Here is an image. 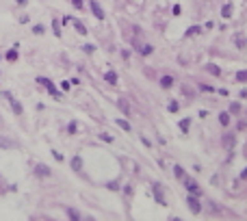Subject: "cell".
<instances>
[{
  "instance_id": "836d02e7",
  "label": "cell",
  "mask_w": 247,
  "mask_h": 221,
  "mask_svg": "<svg viewBox=\"0 0 247 221\" xmlns=\"http://www.w3.org/2000/svg\"><path fill=\"white\" fill-rule=\"evenodd\" d=\"M245 178H247V169L243 171V174H241V180H245Z\"/></svg>"
},
{
  "instance_id": "f1b7e54d",
  "label": "cell",
  "mask_w": 247,
  "mask_h": 221,
  "mask_svg": "<svg viewBox=\"0 0 247 221\" xmlns=\"http://www.w3.org/2000/svg\"><path fill=\"white\" fill-rule=\"evenodd\" d=\"M195 33H199V26H191V28L187 31V37H189V35H195Z\"/></svg>"
},
{
  "instance_id": "4dcf8cb0",
  "label": "cell",
  "mask_w": 247,
  "mask_h": 221,
  "mask_svg": "<svg viewBox=\"0 0 247 221\" xmlns=\"http://www.w3.org/2000/svg\"><path fill=\"white\" fill-rule=\"evenodd\" d=\"M72 4H74L76 9H83V7H85V4H83V0H72Z\"/></svg>"
},
{
  "instance_id": "52a82bcc",
  "label": "cell",
  "mask_w": 247,
  "mask_h": 221,
  "mask_svg": "<svg viewBox=\"0 0 247 221\" xmlns=\"http://www.w3.org/2000/svg\"><path fill=\"white\" fill-rule=\"evenodd\" d=\"M0 147H7V150H13V147H20L17 141H11L7 137H0Z\"/></svg>"
},
{
  "instance_id": "2e32d148",
  "label": "cell",
  "mask_w": 247,
  "mask_h": 221,
  "mask_svg": "<svg viewBox=\"0 0 247 221\" xmlns=\"http://www.w3.org/2000/svg\"><path fill=\"white\" fill-rule=\"evenodd\" d=\"M139 52H141L143 56H148V54H152V52H154V46L145 44V46H143V48H139Z\"/></svg>"
},
{
  "instance_id": "9a60e30c",
  "label": "cell",
  "mask_w": 247,
  "mask_h": 221,
  "mask_svg": "<svg viewBox=\"0 0 247 221\" xmlns=\"http://www.w3.org/2000/svg\"><path fill=\"white\" fill-rule=\"evenodd\" d=\"M221 15H223V17H230V15H232V4H230V2L221 7Z\"/></svg>"
},
{
  "instance_id": "7402d4cb",
  "label": "cell",
  "mask_w": 247,
  "mask_h": 221,
  "mask_svg": "<svg viewBox=\"0 0 247 221\" xmlns=\"http://www.w3.org/2000/svg\"><path fill=\"white\" fill-rule=\"evenodd\" d=\"M236 80H239V83H247V70H243V72L236 74Z\"/></svg>"
},
{
  "instance_id": "ffe728a7",
  "label": "cell",
  "mask_w": 247,
  "mask_h": 221,
  "mask_svg": "<svg viewBox=\"0 0 247 221\" xmlns=\"http://www.w3.org/2000/svg\"><path fill=\"white\" fill-rule=\"evenodd\" d=\"M50 91V93H52V95H54V98H56V100H61V93H59V91H56V87H54V83H50L48 87H46Z\"/></svg>"
},
{
  "instance_id": "484cf974",
  "label": "cell",
  "mask_w": 247,
  "mask_h": 221,
  "mask_svg": "<svg viewBox=\"0 0 247 221\" xmlns=\"http://www.w3.org/2000/svg\"><path fill=\"white\" fill-rule=\"evenodd\" d=\"M44 31H46V28H44V26H41V24H37V26H35V28H33V33H35V35H41V33H44Z\"/></svg>"
},
{
  "instance_id": "6da1fadb",
  "label": "cell",
  "mask_w": 247,
  "mask_h": 221,
  "mask_svg": "<svg viewBox=\"0 0 247 221\" xmlns=\"http://www.w3.org/2000/svg\"><path fill=\"white\" fill-rule=\"evenodd\" d=\"M187 204H189V208H191V213H193V215H199V213H202V204H199V199L193 195V193L187 197Z\"/></svg>"
},
{
  "instance_id": "603a6c76",
  "label": "cell",
  "mask_w": 247,
  "mask_h": 221,
  "mask_svg": "<svg viewBox=\"0 0 247 221\" xmlns=\"http://www.w3.org/2000/svg\"><path fill=\"white\" fill-rule=\"evenodd\" d=\"M219 122H221L223 126H228V124H230V115H228V113H221V115H219Z\"/></svg>"
},
{
  "instance_id": "f546056e",
  "label": "cell",
  "mask_w": 247,
  "mask_h": 221,
  "mask_svg": "<svg viewBox=\"0 0 247 221\" xmlns=\"http://www.w3.org/2000/svg\"><path fill=\"white\" fill-rule=\"evenodd\" d=\"M167 108H169L171 113H176V111H178V102H169V106H167Z\"/></svg>"
},
{
  "instance_id": "277c9868",
  "label": "cell",
  "mask_w": 247,
  "mask_h": 221,
  "mask_svg": "<svg viewBox=\"0 0 247 221\" xmlns=\"http://www.w3.org/2000/svg\"><path fill=\"white\" fill-rule=\"evenodd\" d=\"M152 186H154V197H156V202H158L160 206H167V202H165V197H163V189H160L163 184H158V182H154Z\"/></svg>"
},
{
  "instance_id": "8fae6325",
  "label": "cell",
  "mask_w": 247,
  "mask_h": 221,
  "mask_svg": "<svg viewBox=\"0 0 247 221\" xmlns=\"http://www.w3.org/2000/svg\"><path fill=\"white\" fill-rule=\"evenodd\" d=\"M72 169H74V171H80V169H83V158H80V156H74V158H72Z\"/></svg>"
},
{
  "instance_id": "44dd1931",
  "label": "cell",
  "mask_w": 247,
  "mask_h": 221,
  "mask_svg": "<svg viewBox=\"0 0 247 221\" xmlns=\"http://www.w3.org/2000/svg\"><path fill=\"white\" fill-rule=\"evenodd\" d=\"M117 126H119V128H124L126 132H130V124H128L126 119H117Z\"/></svg>"
},
{
  "instance_id": "3957f363",
  "label": "cell",
  "mask_w": 247,
  "mask_h": 221,
  "mask_svg": "<svg viewBox=\"0 0 247 221\" xmlns=\"http://www.w3.org/2000/svg\"><path fill=\"white\" fill-rule=\"evenodd\" d=\"M184 186H187V191L193 193V195H199V193H202L199 186H197V182H195L193 178H184Z\"/></svg>"
},
{
  "instance_id": "e0dca14e",
  "label": "cell",
  "mask_w": 247,
  "mask_h": 221,
  "mask_svg": "<svg viewBox=\"0 0 247 221\" xmlns=\"http://www.w3.org/2000/svg\"><path fill=\"white\" fill-rule=\"evenodd\" d=\"M117 104H119V108H121L126 115H130V108H128V104H126V100H124V98H119V102H117Z\"/></svg>"
},
{
  "instance_id": "9c48e42d",
  "label": "cell",
  "mask_w": 247,
  "mask_h": 221,
  "mask_svg": "<svg viewBox=\"0 0 247 221\" xmlns=\"http://www.w3.org/2000/svg\"><path fill=\"white\" fill-rule=\"evenodd\" d=\"M72 24L76 26V31H78L80 35H87V26H85V24H83L80 20H74V17H72Z\"/></svg>"
},
{
  "instance_id": "7c38bea8",
  "label": "cell",
  "mask_w": 247,
  "mask_h": 221,
  "mask_svg": "<svg viewBox=\"0 0 247 221\" xmlns=\"http://www.w3.org/2000/svg\"><path fill=\"white\" fill-rule=\"evenodd\" d=\"M160 87L163 89L173 87V78H171V76H163V78H160Z\"/></svg>"
},
{
  "instance_id": "1f68e13d",
  "label": "cell",
  "mask_w": 247,
  "mask_h": 221,
  "mask_svg": "<svg viewBox=\"0 0 247 221\" xmlns=\"http://www.w3.org/2000/svg\"><path fill=\"white\" fill-rule=\"evenodd\" d=\"M93 50H96V46H91V44L85 46V52H93Z\"/></svg>"
},
{
  "instance_id": "d6986e66",
  "label": "cell",
  "mask_w": 247,
  "mask_h": 221,
  "mask_svg": "<svg viewBox=\"0 0 247 221\" xmlns=\"http://www.w3.org/2000/svg\"><path fill=\"white\" fill-rule=\"evenodd\" d=\"M65 213H67V215H69V217H72V219H83V215H80V213H78V210H74V208H67V210H65Z\"/></svg>"
},
{
  "instance_id": "ac0fdd59",
  "label": "cell",
  "mask_w": 247,
  "mask_h": 221,
  "mask_svg": "<svg viewBox=\"0 0 247 221\" xmlns=\"http://www.w3.org/2000/svg\"><path fill=\"white\" fill-rule=\"evenodd\" d=\"M232 143H234V134H226V139H223V145L230 150V147H232Z\"/></svg>"
},
{
  "instance_id": "30bf717a",
  "label": "cell",
  "mask_w": 247,
  "mask_h": 221,
  "mask_svg": "<svg viewBox=\"0 0 247 221\" xmlns=\"http://www.w3.org/2000/svg\"><path fill=\"white\" fill-rule=\"evenodd\" d=\"M206 72H208V74H212V76H221V70H219L215 63H208V65H206Z\"/></svg>"
},
{
  "instance_id": "4316f807",
  "label": "cell",
  "mask_w": 247,
  "mask_h": 221,
  "mask_svg": "<svg viewBox=\"0 0 247 221\" xmlns=\"http://www.w3.org/2000/svg\"><path fill=\"white\" fill-rule=\"evenodd\" d=\"M230 113H234V115L241 113V104H232V106H230Z\"/></svg>"
},
{
  "instance_id": "d6a6232c",
  "label": "cell",
  "mask_w": 247,
  "mask_h": 221,
  "mask_svg": "<svg viewBox=\"0 0 247 221\" xmlns=\"http://www.w3.org/2000/svg\"><path fill=\"white\" fill-rule=\"evenodd\" d=\"M241 98H247V89H243V91H241Z\"/></svg>"
},
{
  "instance_id": "4fadbf2b",
  "label": "cell",
  "mask_w": 247,
  "mask_h": 221,
  "mask_svg": "<svg viewBox=\"0 0 247 221\" xmlns=\"http://www.w3.org/2000/svg\"><path fill=\"white\" fill-rule=\"evenodd\" d=\"M7 61H11V63H13V61H17V46H15V48H11V50L7 52Z\"/></svg>"
},
{
  "instance_id": "e575fe53",
  "label": "cell",
  "mask_w": 247,
  "mask_h": 221,
  "mask_svg": "<svg viewBox=\"0 0 247 221\" xmlns=\"http://www.w3.org/2000/svg\"><path fill=\"white\" fill-rule=\"evenodd\" d=\"M17 2H20V4H26V0H17Z\"/></svg>"
},
{
  "instance_id": "cb8c5ba5",
  "label": "cell",
  "mask_w": 247,
  "mask_h": 221,
  "mask_svg": "<svg viewBox=\"0 0 247 221\" xmlns=\"http://www.w3.org/2000/svg\"><path fill=\"white\" fill-rule=\"evenodd\" d=\"M52 28H54V35H56V37H61V26H59V22H56V20H52Z\"/></svg>"
},
{
  "instance_id": "d4e9b609",
  "label": "cell",
  "mask_w": 247,
  "mask_h": 221,
  "mask_svg": "<svg viewBox=\"0 0 247 221\" xmlns=\"http://www.w3.org/2000/svg\"><path fill=\"white\" fill-rule=\"evenodd\" d=\"M37 83H39V85H44V87H48V85L52 83V80H48V78H44V76H39V78H37Z\"/></svg>"
},
{
  "instance_id": "5bb4252c",
  "label": "cell",
  "mask_w": 247,
  "mask_h": 221,
  "mask_svg": "<svg viewBox=\"0 0 247 221\" xmlns=\"http://www.w3.org/2000/svg\"><path fill=\"white\" fill-rule=\"evenodd\" d=\"M178 126H180V130H182V132L187 134V132H189V128H191V119H180V124H178Z\"/></svg>"
},
{
  "instance_id": "7a4b0ae2",
  "label": "cell",
  "mask_w": 247,
  "mask_h": 221,
  "mask_svg": "<svg viewBox=\"0 0 247 221\" xmlns=\"http://www.w3.org/2000/svg\"><path fill=\"white\" fill-rule=\"evenodd\" d=\"M4 98H7V100L11 102V108L15 111V115H22V113H24V108H22V104H20V102H17V100H15V98H13V95L9 93V91H4Z\"/></svg>"
},
{
  "instance_id": "ba28073f",
  "label": "cell",
  "mask_w": 247,
  "mask_h": 221,
  "mask_svg": "<svg viewBox=\"0 0 247 221\" xmlns=\"http://www.w3.org/2000/svg\"><path fill=\"white\" fill-rule=\"evenodd\" d=\"M104 80H106L108 85H117V80H119V78H117V74H115L113 70H108V72L104 74Z\"/></svg>"
},
{
  "instance_id": "8992f818",
  "label": "cell",
  "mask_w": 247,
  "mask_h": 221,
  "mask_svg": "<svg viewBox=\"0 0 247 221\" xmlns=\"http://www.w3.org/2000/svg\"><path fill=\"white\" fill-rule=\"evenodd\" d=\"M35 174H37V176H41V178H48L50 174H52V171H50V167H48V165H44V163H39V165L35 167Z\"/></svg>"
},
{
  "instance_id": "83f0119b",
  "label": "cell",
  "mask_w": 247,
  "mask_h": 221,
  "mask_svg": "<svg viewBox=\"0 0 247 221\" xmlns=\"http://www.w3.org/2000/svg\"><path fill=\"white\" fill-rule=\"evenodd\" d=\"M173 171H176V176H178V178L184 176V171H182V167H180V165H176V167H173Z\"/></svg>"
},
{
  "instance_id": "5b68a950",
  "label": "cell",
  "mask_w": 247,
  "mask_h": 221,
  "mask_svg": "<svg viewBox=\"0 0 247 221\" xmlns=\"http://www.w3.org/2000/svg\"><path fill=\"white\" fill-rule=\"evenodd\" d=\"M89 7H91V11H93V15H96L98 20H104V9L100 7L96 0H91V2H89Z\"/></svg>"
}]
</instances>
